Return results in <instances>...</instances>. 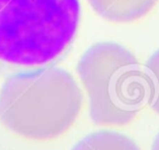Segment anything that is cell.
Here are the masks:
<instances>
[{"instance_id": "277c9868", "label": "cell", "mask_w": 159, "mask_h": 150, "mask_svg": "<svg viewBox=\"0 0 159 150\" xmlns=\"http://www.w3.org/2000/svg\"><path fill=\"white\" fill-rule=\"evenodd\" d=\"M102 19L113 23H132L145 18L159 0H87Z\"/></svg>"}, {"instance_id": "8992f818", "label": "cell", "mask_w": 159, "mask_h": 150, "mask_svg": "<svg viewBox=\"0 0 159 150\" xmlns=\"http://www.w3.org/2000/svg\"><path fill=\"white\" fill-rule=\"evenodd\" d=\"M145 72L150 83V108L159 114V50L152 53L147 60Z\"/></svg>"}, {"instance_id": "6da1fadb", "label": "cell", "mask_w": 159, "mask_h": 150, "mask_svg": "<svg viewBox=\"0 0 159 150\" xmlns=\"http://www.w3.org/2000/svg\"><path fill=\"white\" fill-rule=\"evenodd\" d=\"M82 102L68 71L57 66L23 71L9 76L0 89V122L21 137L50 140L74 124Z\"/></svg>"}, {"instance_id": "5b68a950", "label": "cell", "mask_w": 159, "mask_h": 150, "mask_svg": "<svg viewBox=\"0 0 159 150\" xmlns=\"http://www.w3.org/2000/svg\"><path fill=\"white\" fill-rule=\"evenodd\" d=\"M71 150H141L133 139L113 130H99L85 136Z\"/></svg>"}, {"instance_id": "52a82bcc", "label": "cell", "mask_w": 159, "mask_h": 150, "mask_svg": "<svg viewBox=\"0 0 159 150\" xmlns=\"http://www.w3.org/2000/svg\"><path fill=\"white\" fill-rule=\"evenodd\" d=\"M150 150H159V133L157 134V136L155 137L154 141H152V149Z\"/></svg>"}, {"instance_id": "3957f363", "label": "cell", "mask_w": 159, "mask_h": 150, "mask_svg": "<svg viewBox=\"0 0 159 150\" xmlns=\"http://www.w3.org/2000/svg\"><path fill=\"white\" fill-rule=\"evenodd\" d=\"M76 71L89 95V117L97 125H126L149 104V78L121 45H93L80 58Z\"/></svg>"}, {"instance_id": "7a4b0ae2", "label": "cell", "mask_w": 159, "mask_h": 150, "mask_svg": "<svg viewBox=\"0 0 159 150\" xmlns=\"http://www.w3.org/2000/svg\"><path fill=\"white\" fill-rule=\"evenodd\" d=\"M79 0H0V60L34 66L58 58L76 34Z\"/></svg>"}]
</instances>
